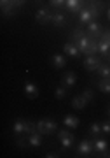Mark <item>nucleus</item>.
<instances>
[{
  "mask_svg": "<svg viewBox=\"0 0 110 158\" xmlns=\"http://www.w3.org/2000/svg\"><path fill=\"white\" fill-rule=\"evenodd\" d=\"M66 91H68V88H65V86L61 85V86H58L56 88V91H54V97L58 98V100H63L66 97Z\"/></svg>",
  "mask_w": 110,
  "mask_h": 158,
  "instance_id": "nucleus-23",
  "label": "nucleus"
},
{
  "mask_svg": "<svg viewBox=\"0 0 110 158\" xmlns=\"http://www.w3.org/2000/svg\"><path fill=\"white\" fill-rule=\"evenodd\" d=\"M108 4H110V0H108Z\"/></svg>",
  "mask_w": 110,
  "mask_h": 158,
  "instance_id": "nucleus-38",
  "label": "nucleus"
},
{
  "mask_svg": "<svg viewBox=\"0 0 110 158\" xmlns=\"http://www.w3.org/2000/svg\"><path fill=\"white\" fill-rule=\"evenodd\" d=\"M98 90L103 93H110V77H103L98 83Z\"/></svg>",
  "mask_w": 110,
  "mask_h": 158,
  "instance_id": "nucleus-21",
  "label": "nucleus"
},
{
  "mask_svg": "<svg viewBox=\"0 0 110 158\" xmlns=\"http://www.w3.org/2000/svg\"><path fill=\"white\" fill-rule=\"evenodd\" d=\"M65 7L70 12H81V9L86 7V6H84V0H66V6Z\"/></svg>",
  "mask_w": 110,
  "mask_h": 158,
  "instance_id": "nucleus-12",
  "label": "nucleus"
},
{
  "mask_svg": "<svg viewBox=\"0 0 110 158\" xmlns=\"http://www.w3.org/2000/svg\"><path fill=\"white\" fill-rule=\"evenodd\" d=\"M108 113H110V109H108Z\"/></svg>",
  "mask_w": 110,
  "mask_h": 158,
  "instance_id": "nucleus-39",
  "label": "nucleus"
},
{
  "mask_svg": "<svg viewBox=\"0 0 110 158\" xmlns=\"http://www.w3.org/2000/svg\"><path fill=\"white\" fill-rule=\"evenodd\" d=\"M25 95L30 97V98H35V97H39V88L28 81V83H25Z\"/></svg>",
  "mask_w": 110,
  "mask_h": 158,
  "instance_id": "nucleus-15",
  "label": "nucleus"
},
{
  "mask_svg": "<svg viewBox=\"0 0 110 158\" xmlns=\"http://www.w3.org/2000/svg\"><path fill=\"white\" fill-rule=\"evenodd\" d=\"M49 4L53 7H65L66 6V0H49Z\"/></svg>",
  "mask_w": 110,
  "mask_h": 158,
  "instance_id": "nucleus-29",
  "label": "nucleus"
},
{
  "mask_svg": "<svg viewBox=\"0 0 110 158\" xmlns=\"http://www.w3.org/2000/svg\"><path fill=\"white\" fill-rule=\"evenodd\" d=\"M89 2H94V0H89Z\"/></svg>",
  "mask_w": 110,
  "mask_h": 158,
  "instance_id": "nucleus-36",
  "label": "nucleus"
},
{
  "mask_svg": "<svg viewBox=\"0 0 110 158\" xmlns=\"http://www.w3.org/2000/svg\"><path fill=\"white\" fill-rule=\"evenodd\" d=\"M88 35L89 37H93V39L100 40L101 39V35H103V30H101V25L98 21H91L88 25Z\"/></svg>",
  "mask_w": 110,
  "mask_h": 158,
  "instance_id": "nucleus-8",
  "label": "nucleus"
},
{
  "mask_svg": "<svg viewBox=\"0 0 110 158\" xmlns=\"http://www.w3.org/2000/svg\"><path fill=\"white\" fill-rule=\"evenodd\" d=\"M86 35V32H82L81 28H75L73 32H72V42H75V40H79L81 37H84Z\"/></svg>",
  "mask_w": 110,
  "mask_h": 158,
  "instance_id": "nucleus-26",
  "label": "nucleus"
},
{
  "mask_svg": "<svg viewBox=\"0 0 110 158\" xmlns=\"http://www.w3.org/2000/svg\"><path fill=\"white\" fill-rule=\"evenodd\" d=\"M51 62H53V65H54L56 69H63V67H66V55L56 53V55H53Z\"/></svg>",
  "mask_w": 110,
  "mask_h": 158,
  "instance_id": "nucleus-14",
  "label": "nucleus"
},
{
  "mask_svg": "<svg viewBox=\"0 0 110 158\" xmlns=\"http://www.w3.org/2000/svg\"><path fill=\"white\" fill-rule=\"evenodd\" d=\"M101 130H103L105 134H110V119H107V121L101 123Z\"/></svg>",
  "mask_w": 110,
  "mask_h": 158,
  "instance_id": "nucleus-30",
  "label": "nucleus"
},
{
  "mask_svg": "<svg viewBox=\"0 0 110 158\" xmlns=\"http://www.w3.org/2000/svg\"><path fill=\"white\" fill-rule=\"evenodd\" d=\"M108 51H110V42L107 40H98V53L100 55H103V56H108Z\"/></svg>",
  "mask_w": 110,
  "mask_h": 158,
  "instance_id": "nucleus-20",
  "label": "nucleus"
},
{
  "mask_svg": "<svg viewBox=\"0 0 110 158\" xmlns=\"http://www.w3.org/2000/svg\"><path fill=\"white\" fill-rule=\"evenodd\" d=\"M53 25L61 28V27H65L66 25V16L63 12H54V18H53Z\"/></svg>",
  "mask_w": 110,
  "mask_h": 158,
  "instance_id": "nucleus-18",
  "label": "nucleus"
},
{
  "mask_svg": "<svg viewBox=\"0 0 110 158\" xmlns=\"http://www.w3.org/2000/svg\"><path fill=\"white\" fill-rule=\"evenodd\" d=\"M16 146L18 148H28V146H30L28 137H26V139H25V137H18V139H16Z\"/></svg>",
  "mask_w": 110,
  "mask_h": 158,
  "instance_id": "nucleus-27",
  "label": "nucleus"
},
{
  "mask_svg": "<svg viewBox=\"0 0 110 158\" xmlns=\"http://www.w3.org/2000/svg\"><path fill=\"white\" fill-rule=\"evenodd\" d=\"M107 16H108V21H110V7L107 9Z\"/></svg>",
  "mask_w": 110,
  "mask_h": 158,
  "instance_id": "nucleus-35",
  "label": "nucleus"
},
{
  "mask_svg": "<svg viewBox=\"0 0 110 158\" xmlns=\"http://www.w3.org/2000/svg\"><path fill=\"white\" fill-rule=\"evenodd\" d=\"M28 142H30V146L39 148L40 144H42V134H40V132H33V134H30V135H28Z\"/></svg>",
  "mask_w": 110,
  "mask_h": 158,
  "instance_id": "nucleus-16",
  "label": "nucleus"
},
{
  "mask_svg": "<svg viewBox=\"0 0 110 158\" xmlns=\"http://www.w3.org/2000/svg\"><path fill=\"white\" fill-rule=\"evenodd\" d=\"M93 4H94V6H96V7H98L100 11H101V9H105V4H103V2H101V0H94Z\"/></svg>",
  "mask_w": 110,
  "mask_h": 158,
  "instance_id": "nucleus-31",
  "label": "nucleus"
},
{
  "mask_svg": "<svg viewBox=\"0 0 110 158\" xmlns=\"http://www.w3.org/2000/svg\"><path fill=\"white\" fill-rule=\"evenodd\" d=\"M75 46L79 48L81 53H84L86 56H91V55H96L98 53V40L93 39V37H89L88 34L81 37L79 40H75Z\"/></svg>",
  "mask_w": 110,
  "mask_h": 158,
  "instance_id": "nucleus-1",
  "label": "nucleus"
},
{
  "mask_svg": "<svg viewBox=\"0 0 110 158\" xmlns=\"http://www.w3.org/2000/svg\"><path fill=\"white\" fill-rule=\"evenodd\" d=\"M63 53L70 58H79V55H81V51H79V48L75 46V42H66V44L63 46Z\"/></svg>",
  "mask_w": 110,
  "mask_h": 158,
  "instance_id": "nucleus-10",
  "label": "nucleus"
},
{
  "mask_svg": "<svg viewBox=\"0 0 110 158\" xmlns=\"http://www.w3.org/2000/svg\"><path fill=\"white\" fill-rule=\"evenodd\" d=\"M53 18H54V12L51 11L49 7H42L35 12V19L40 23V25H49L53 23Z\"/></svg>",
  "mask_w": 110,
  "mask_h": 158,
  "instance_id": "nucleus-5",
  "label": "nucleus"
},
{
  "mask_svg": "<svg viewBox=\"0 0 110 158\" xmlns=\"http://www.w3.org/2000/svg\"><path fill=\"white\" fill-rule=\"evenodd\" d=\"M58 137H60L61 146L65 148V149H68V148H72V146H73V141H75V137H73V134H70V132H66V130H60V132H58Z\"/></svg>",
  "mask_w": 110,
  "mask_h": 158,
  "instance_id": "nucleus-7",
  "label": "nucleus"
},
{
  "mask_svg": "<svg viewBox=\"0 0 110 158\" xmlns=\"http://www.w3.org/2000/svg\"><path fill=\"white\" fill-rule=\"evenodd\" d=\"M86 106H88V100L84 98V95H77L72 100V107L73 109H84Z\"/></svg>",
  "mask_w": 110,
  "mask_h": 158,
  "instance_id": "nucleus-19",
  "label": "nucleus"
},
{
  "mask_svg": "<svg viewBox=\"0 0 110 158\" xmlns=\"http://www.w3.org/2000/svg\"><path fill=\"white\" fill-rule=\"evenodd\" d=\"M12 2H14V6H16V7H21V6H25V2H26V0H12Z\"/></svg>",
  "mask_w": 110,
  "mask_h": 158,
  "instance_id": "nucleus-32",
  "label": "nucleus"
},
{
  "mask_svg": "<svg viewBox=\"0 0 110 158\" xmlns=\"http://www.w3.org/2000/svg\"><path fill=\"white\" fill-rule=\"evenodd\" d=\"M82 95H84V98H86L88 102H91V100L94 98V91L88 88V90H84V91H82Z\"/></svg>",
  "mask_w": 110,
  "mask_h": 158,
  "instance_id": "nucleus-28",
  "label": "nucleus"
},
{
  "mask_svg": "<svg viewBox=\"0 0 110 158\" xmlns=\"http://www.w3.org/2000/svg\"><path fill=\"white\" fill-rule=\"evenodd\" d=\"M63 125L68 127V128H77L79 125H81V119L77 116H73V114H66L65 118H63Z\"/></svg>",
  "mask_w": 110,
  "mask_h": 158,
  "instance_id": "nucleus-13",
  "label": "nucleus"
},
{
  "mask_svg": "<svg viewBox=\"0 0 110 158\" xmlns=\"http://www.w3.org/2000/svg\"><path fill=\"white\" fill-rule=\"evenodd\" d=\"M100 16V9L94 6L93 2H89L86 7L81 9L79 12V23H82V25H89L91 21H96V18Z\"/></svg>",
  "mask_w": 110,
  "mask_h": 158,
  "instance_id": "nucleus-2",
  "label": "nucleus"
},
{
  "mask_svg": "<svg viewBox=\"0 0 110 158\" xmlns=\"http://www.w3.org/2000/svg\"><path fill=\"white\" fill-rule=\"evenodd\" d=\"M100 65H101V60H100L98 56H94V55L86 56V60H84V67L88 69V70H91V72H94Z\"/></svg>",
  "mask_w": 110,
  "mask_h": 158,
  "instance_id": "nucleus-9",
  "label": "nucleus"
},
{
  "mask_svg": "<svg viewBox=\"0 0 110 158\" xmlns=\"http://www.w3.org/2000/svg\"><path fill=\"white\" fill-rule=\"evenodd\" d=\"M45 156H47V158H58L60 155H58V153H47Z\"/></svg>",
  "mask_w": 110,
  "mask_h": 158,
  "instance_id": "nucleus-33",
  "label": "nucleus"
},
{
  "mask_svg": "<svg viewBox=\"0 0 110 158\" xmlns=\"http://www.w3.org/2000/svg\"><path fill=\"white\" fill-rule=\"evenodd\" d=\"M12 0H0V4H2V6H6V4H11Z\"/></svg>",
  "mask_w": 110,
  "mask_h": 158,
  "instance_id": "nucleus-34",
  "label": "nucleus"
},
{
  "mask_svg": "<svg viewBox=\"0 0 110 158\" xmlns=\"http://www.w3.org/2000/svg\"><path fill=\"white\" fill-rule=\"evenodd\" d=\"M14 2H11V4H6V6H2V12L6 14V16H14Z\"/></svg>",
  "mask_w": 110,
  "mask_h": 158,
  "instance_id": "nucleus-25",
  "label": "nucleus"
},
{
  "mask_svg": "<svg viewBox=\"0 0 110 158\" xmlns=\"http://www.w3.org/2000/svg\"><path fill=\"white\" fill-rule=\"evenodd\" d=\"M56 127H58V123L54 119H39L37 121V130L42 135H53L56 132Z\"/></svg>",
  "mask_w": 110,
  "mask_h": 158,
  "instance_id": "nucleus-4",
  "label": "nucleus"
},
{
  "mask_svg": "<svg viewBox=\"0 0 110 158\" xmlns=\"http://www.w3.org/2000/svg\"><path fill=\"white\" fill-rule=\"evenodd\" d=\"M75 83H77V76H75L73 72H66L65 76L61 77V85L65 86V88H68V90H70Z\"/></svg>",
  "mask_w": 110,
  "mask_h": 158,
  "instance_id": "nucleus-11",
  "label": "nucleus"
},
{
  "mask_svg": "<svg viewBox=\"0 0 110 158\" xmlns=\"http://www.w3.org/2000/svg\"><path fill=\"white\" fill-rule=\"evenodd\" d=\"M101 132H103V130H101V125L100 123H91V127H89V134H91V135H94L98 139Z\"/></svg>",
  "mask_w": 110,
  "mask_h": 158,
  "instance_id": "nucleus-22",
  "label": "nucleus"
},
{
  "mask_svg": "<svg viewBox=\"0 0 110 158\" xmlns=\"http://www.w3.org/2000/svg\"><path fill=\"white\" fill-rule=\"evenodd\" d=\"M94 72L98 76H101V77H110V67H107V65H100Z\"/></svg>",
  "mask_w": 110,
  "mask_h": 158,
  "instance_id": "nucleus-24",
  "label": "nucleus"
},
{
  "mask_svg": "<svg viewBox=\"0 0 110 158\" xmlns=\"http://www.w3.org/2000/svg\"><path fill=\"white\" fill-rule=\"evenodd\" d=\"M108 60H110V55H108Z\"/></svg>",
  "mask_w": 110,
  "mask_h": 158,
  "instance_id": "nucleus-37",
  "label": "nucleus"
},
{
  "mask_svg": "<svg viewBox=\"0 0 110 158\" xmlns=\"http://www.w3.org/2000/svg\"><path fill=\"white\" fill-rule=\"evenodd\" d=\"M12 132L16 134V135H21V134H33V132H39L37 130V123H33V121H26V119H16L14 123H12Z\"/></svg>",
  "mask_w": 110,
  "mask_h": 158,
  "instance_id": "nucleus-3",
  "label": "nucleus"
},
{
  "mask_svg": "<svg viewBox=\"0 0 110 158\" xmlns=\"http://www.w3.org/2000/svg\"><path fill=\"white\" fill-rule=\"evenodd\" d=\"M77 153H79V156H91L94 153V142L89 141V139L81 141V144L77 148Z\"/></svg>",
  "mask_w": 110,
  "mask_h": 158,
  "instance_id": "nucleus-6",
  "label": "nucleus"
},
{
  "mask_svg": "<svg viewBox=\"0 0 110 158\" xmlns=\"http://www.w3.org/2000/svg\"><path fill=\"white\" fill-rule=\"evenodd\" d=\"M94 151L96 153H103V151H108V142L98 137V139H94Z\"/></svg>",
  "mask_w": 110,
  "mask_h": 158,
  "instance_id": "nucleus-17",
  "label": "nucleus"
}]
</instances>
